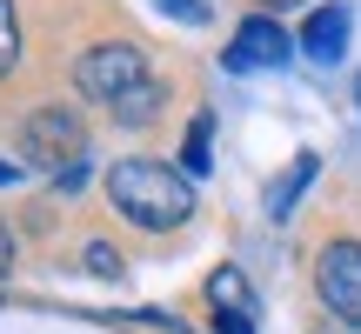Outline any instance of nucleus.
<instances>
[{
	"mask_svg": "<svg viewBox=\"0 0 361 334\" xmlns=\"http://www.w3.org/2000/svg\"><path fill=\"white\" fill-rule=\"evenodd\" d=\"M301 47L314 61H341V47H348V7H314L301 20Z\"/></svg>",
	"mask_w": 361,
	"mask_h": 334,
	"instance_id": "nucleus-6",
	"label": "nucleus"
},
{
	"mask_svg": "<svg viewBox=\"0 0 361 334\" xmlns=\"http://www.w3.org/2000/svg\"><path fill=\"white\" fill-rule=\"evenodd\" d=\"M207 147H214V114H194L188 120V141H180V174H207V167H214Z\"/></svg>",
	"mask_w": 361,
	"mask_h": 334,
	"instance_id": "nucleus-10",
	"label": "nucleus"
},
{
	"mask_svg": "<svg viewBox=\"0 0 361 334\" xmlns=\"http://www.w3.org/2000/svg\"><path fill=\"white\" fill-rule=\"evenodd\" d=\"M314 295L341 328H361V241H328L314 261Z\"/></svg>",
	"mask_w": 361,
	"mask_h": 334,
	"instance_id": "nucleus-4",
	"label": "nucleus"
},
{
	"mask_svg": "<svg viewBox=\"0 0 361 334\" xmlns=\"http://www.w3.org/2000/svg\"><path fill=\"white\" fill-rule=\"evenodd\" d=\"M13 268V234H7V221H0V274Z\"/></svg>",
	"mask_w": 361,
	"mask_h": 334,
	"instance_id": "nucleus-15",
	"label": "nucleus"
},
{
	"mask_svg": "<svg viewBox=\"0 0 361 334\" xmlns=\"http://www.w3.org/2000/svg\"><path fill=\"white\" fill-rule=\"evenodd\" d=\"M20 154L34 161V167H80V154H87V128H80V114L61 107V101L34 107L27 128H20Z\"/></svg>",
	"mask_w": 361,
	"mask_h": 334,
	"instance_id": "nucleus-3",
	"label": "nucleus"
},
{
	"mask_svg": "<svg viewBox=\"0 0 361 334\" xmlns=\"http://www.w3.org/2000/svg\"><path fill=\"white\" fill-rule=\"evenodd\" d=\"M87 268H94V274L107 281V274H121V254H114L107 241H94V247H87Z\"/></svg>",
	"mask_w": 361,
	"mask_h": 334,
	"instance_id": "nucleus-12",
	"label": "nucleus"
},
{
	"mask_svg": "<svg viewBox=\"0 0 361 334\" xmlns=\"http://www.w3.org/2000/svg\"><path fill=\"white\" fill-rule=\"evenodd\" d=\"M161 101H168V87L147 80V87H134L128 101H114L107 114H114V128H147V120H161Z\"/></svg>",
	"mask_w": 361,
	"mask_h": 334,
	"instance_id": "nucleus-8",
	"label": "nucleus"
},
{
	"mask_svg": "<svg viewBox=\"0 0 361 334\" xmlns=\"http://www.w3.org/2000/svg\"><path fill=\"white\" fill-rule=\"evenodd\" d=\"M314 167H322L314 154H295V167H288V174H281V180H274V187H268V214H274V221H281L288 207L301 201V187H308V180H314Z\"/></svg>",
	"mask_w": 361,
	"mask_h": 334,
	"instance_id": "nucleus-9",
	"label": "nucleus"
},
{
	"mask_svg": "<svg viewBox=\"0 0 361 334\" xmlns=\"http://www.w3.org/2000/svg\"><path fill=\"white\" fill-rule=\"evenodd\" d=\"M147 54L134 47V40H94V47H80V61H74V87L87 94V101H101V107H114V101H128L134 87H147Z\"/></svg>",
	"mask_w": 361,
	"mask_h": 334,
	"instance_id": "nucleus-2",
	"label": "nucleus"
},
{
	"mask_svg": "<svg viewBox=\"0 0 361 334\" xmlns=\"http://www.w3.org/2000/svg\"><path fill=\"white\" fill-rule=\"evenodd\" d=\"M355 101H361V87H355Z\"/></svg>",
	"mask_w": 361,
	"mask_h": 334,
	"instance_id": "nucleus-17",
	"label": "nucleus"
},
{
	"mask_svg": "<svg viewBox=\"0 0 361 334\" xmlns=\"http://www.w3.org/2000/svg\"><path fill=\"white\" fill-rule=\"evenodd\" d=\"M107 201H114L121 221L141 228V234H168V228H188V221H194L188 174L168 167V161H147V154L114 161V174H107Z\"/></svg>",
	"mask_w": 361,
	"mask_h": 334,
	"instance_id": "nucleus-1",
	"label": "nucleus"
},
{
	"mask_svg": "<svg viewBox=\"0 0 361 334\" xmlns=\"http://www.w3.org/2000/svg\"><path fill=\"white\" fill-rule=\"evenodd\" d=\"M161 7L180 13V20H207V7H201V0H161Z\"/></svg>",
	"mask_w": 361,
	"mask_h": 334,
	"instance_id": "nucleus-14",
	"label": "nucleus"
},
{
	"mask_svg": "<svg viewBox=\"0 0 361 334\" xmlns=\"http://www.w3.org/2000/svg\"><path fill=\"white\" fill-rule=\"evenodd\" d=\"M207 301H214V314H255V287L241 281V268H214L207 274Z\"/></svg>",
	"mask_w": 361,
	"mask_h": 334,
	"instance_id": "nucleus-7",
	"label": "nucleus"
},
{
	"mask_svg": "<svg viewBox=\"0 0 361 334\" xmlns=\"http://www.w3.org/2000/svg\"><path fill=\"white\" fill-rule=\"evenodd\" d=\"M13 61H20V13L13 0H0V80L13 74Z\"/></svg>",
	"mask_w": 361,
	"mask_h": 334,
	"instance_id": "nucleus-11",
	"label": "nucleus"
},
{
	"mask_svg": "<svg viewBox=\"0 0 361 334\" xmlns=\"http://www.w3.org/2000/svg\"><path fill=\"white\" fill-rule=\"evenodd\" d=\"M214 334H255V321L247 314H214Z\"/></svg>",
	"mask_w": 361,
	"mask_h": 334,
	"instance_id": "nucleus-13",
	"label": "nucleus"
},
{
	"mask_svg": "<svg viewBox=\"0 0 361 334\" xmlns=\"http://www.w3.org/2000/svg\"><path fill=\"white\" fill-rule=\"evenodd\" d=\"M13 180H20V167H13V161H0V187H13Z\"/></svg>",
	"mask_w": 361,
	"mask_h": 334,
	"instance_id": "nucleus-16",
	"label": "nucleus"
},
{
	"mask_svg": "<svg viewBox=\"0 0 361 334\" xmlns=\"http://www.w3.org/2000/svg\"><path fill=\"white\" fill-rule=\"evenodd\" d=\"M288 54H295L288 27H281V20H268V13H255V20H241V27H234L228 67H234V74H247V67H281Z\"/></svg>",
	"mask_w": 361,
	"mask_h": 334,
	"instance_id": "nucleus-5",
	"label": "nucleus"
}]
</instances>
